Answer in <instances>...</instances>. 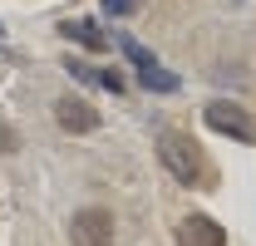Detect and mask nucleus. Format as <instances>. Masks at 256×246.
I'll use <instances>...</instances> for the list:
<instances>
[{
	"label": "nucleus",
	"mask_w": 256,
	"mask_h": 246,
	"mask_svg": "<svg viewBox=\"0 0 256 246\" xmlns=\"http://www.w3.org/2000/svg\"><path fill=\"white\" fill-rule=\"evenodd\" d=\"M118 50H124L133 64H153V50H143V44H138L133 34H118Z\"/></svg>",
	"instance_id": "nucleus-8"
},
{
	"label": "nucleus",
	"mask_w": 256,
	"mask_h": 246,
	"mask_svg": "<svg viewBox=\"0 0 256 246\" xmlns=\"http://www.w3.org/2000/svg\"><path fill=\"white\" fill-rule=\"evenodd\" d=\"M98 89H108V94H124V74H118V69H98Z\"/></svg>",
	"instance_id": "nucleus-10"
},
{
	"label": "nucleus",
	"mask_w": 256,
	"mask_h": 246,
	"mask_svg": "<svg viewBox=\"0 0 256 246\" xmlns=\"http://www.w3.org/2000/svg\"><path fill=\"white\" fill-rule=\"evenodd\" d=\"M60 34L69 40V44H84V50H108V34L98 30L94 20H64Z\"/></svg>",
	"instance_id": "nucleus-6"
},
{
	"label": "nucleus",
	"mask_w": 256,
	"mask_h": 246,
	"mask_svg": "<svg viewBox=\"0 0 256 246\" xmlns=\"http://www.w3.org/2000/svg\"><path fill=\"white\" fill-rule=\"evenodd\" d=\"M158 158H162V168L178 178V182H188V187H202V153L192 148V138L188 133H178V128H162L158 133Z\"/></svg>",
	"instance_id": "nucleus-1"
},
{
	"label": "nucleus",
	"mask_w": 256,
	"mask_h": 246,
	"mask_svg": "<svg viewBox=\"0 0 256 246\" xmlns=\"http://www.w3.org/2000/svg\"><path fill=\"white\" fill-rule=\"evenodd\" d=\"M114 212L104 207H84V212L69 216V242L74 246H114Z\"/></svg>",
	"instance_id": "nucleus-3"
},
{
	"label": "nucleus",
	"mask_w": 256,
	"mask_h": 246,
	"mask_svg": "<svg viewBox=\"0 0 256 246\" xmlns=\"http://www.w3.org/2000/svg\"><path fill=\"white\" fill-rule=\"evenodd\" d=\"M10 153H20V133L0 118V158H10Z\"/></svg>",
	"instance_id": "nucleus-9"
},
{
	"label": "nucleus",
	"mask_w": 256,
	"mask_h": 246,
	"mask_svg": "<svg viewBox=\"0 0 256 246\" xmlns=\"http://www.w3.org/2000/svg\"><path fill=\"white\" fill-rule=\"evenodd\" d=\"M138 84H143L148 94H178V89H182V79H178L172 69H162L158 60H153V64H138Z\"/></svg>",
	"instance_id": "nucleus-7"
},
{
	"label": "nucleus",
	"mask_w": 256,
	"mask_h": 246,
	"mask_svg": "<svg viewBox=\"0 0 256 246\" xmlns=\"http://www.w3.org/2000/svg\"><path fill=\"white\" fill-rule=\"evenodd\" d=\"M178 246H226V226L207 212H192L178 222Z\"/></svg>",
	"instance_id": "nucleus-4"
},
{
	"label": "nucleus",
	"mask_w": 256,
	"mask_h": 246,
	"mask_svg": "<svg viewBox=\"0 0 256 246\" xmlns=\"http://www.w3.org/2000/svg\"><path fill=\"white\" fill-rule=\"evenodd\" d=\"M138 5H143V0H104V15H114V20H118V15H133Z\"/></svg>",
	"instance_id": "nucleus-11"
},
{
	"label": "nucleus",
	"mask_w": 256,
	"mask_h": 246,
	"mask_svg": "<svg viewBox=\"0 0 256 246\" xmlns=\"http://www.w3.org/2000/svg\"><path fill=\"white\" fill-rule=\"evenodd\" d=\"M202 118H207L212 133H222V138H232V143H256V123H252V114H246L242 104L212 98V104L202 108Z\"/></svg>",
	"instance_id": "nucleus-2"
},
{
	"label": "nucleus",
	"mask_w": 256,
	"mask_h": 246,
	"mask_svg": "<svg viewBox=\"0 0 256 246\" xmlns=\"http://www.w3.org/2000/svg\"><path fill=\"white\" fill-rule=\"evenodd\" d=\"M54 123H60L64 133H94L98 128V108L84 104V98H74V94H64V98H54Z\"/></svg>",
	"instance_id": "nucleus-5"
}]
</instances>
